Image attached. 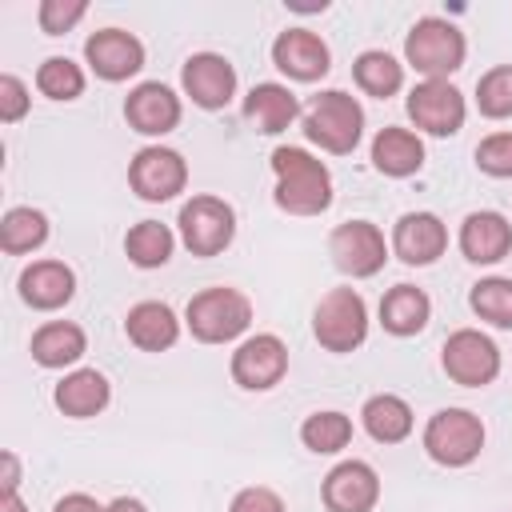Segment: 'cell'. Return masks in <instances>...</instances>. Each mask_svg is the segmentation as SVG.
I'll return each instance as SVG.
<instances>
[{
  "instance_id": "obj_1",
  "label": "cell",
  "mask_w": 512,
  "mask_h": 512,
  "mask_svg": "<svg viewBox=\"0 0 512 512\" xmlns=\"http://www.w3.org/2000/svg\"><path fill=\"white\" fill-rule=\"evenodd\" d=\"M272 172H276V204L284 212L316 216L332 204V176L304 148H276L272 152Z\"/></svg>"
},
{
  "instance_id": "obj_2",
  "label": "cell",
  "mask_w": 512,
  "mask_h": 512,
  "mask_svg": "<svg viewBox=\"0 0 512 512\" xmlns=\"http://www.w3.org/2000/svg\"><path fill=\"white\" fill-rule=\"evenodd\" d=\"M360 128H364V112H360V104H356L348 92H340V88L320 92V96L308 104V112H304V132H308V140H316L324 152H336V156H344V152L356 148Z\"/></svg>"
},
{
  "instance_id": "obj_3",
  "label": "cell",
  "mask_w": 512,
  "mask_h": 512,
  "mask_svg": "<svg viewBox=\"0 0 512 512\" xmlns=\"http://www.w3.org/2000/svg\"><path fill=\"white\" fill-rule=\"evenodd\" d=\"M404 52L416 72H424L428 80H444L448 72H456L464 64V36L456 24H448L440 16H424L412 24Z\"/></svg>"
},
{
  "instance_id": "obj_4",
  "label": "cell",
  "mask_w": 512,
  "mask_h": 512,
  "mask_svg": "<svg viewBox=\"0 0 512 512\" xmlns=\"http://www.w3.org/2000/svg\"><path fill=\"white\" fill-rule=\"evenodd\" d=\"M248 320H252V304L236 288H208L188 300V328L204 344H224L240 336Z\"/></svg>"
},
{
  "instance_id": "obj_5",
  "label": "cell",
  "mask_w": 512,
  "mask_h": 512,
  "mask_svg": "<svg viewBox=\"0 0 512 512\" xmlns=\"http://www.w3.org/2000/svg\"><path fill=\"white\" fill-rule=\"evenodd\" d=\"M312 332L328 352H352L356 344H364V336H368L364 296L352 288H332L328 296H320L316 316H312Z\"/></svg>"
},
{
  "instance_id": "obj_6",
  "label": "cell",
  "mask_w": 512,
  "mask_h": 512,
  "mask_svg": "<svg viewBox=\"0 0 512 512\" xmlns=\"http://www.w3.org/2000/svg\"><path fill=\"white\" fill-rule=\"evenodd\" d=\"M424 448L436 464L460 468L480 456L484 448V424L468 408H440L424 428Z\"/></svg>"
},
{
  "instance_id": "obj_7",
  "label": "cell",
  "mask_w": 512,
  "mask_h": 512,
  "mask_svg": "<svg viewBox=\"0 0 512 512\" xmlns=\"http://www.w3.org/2000/svg\"><path fill=\"white\" fill-rule=\"evenodd\" d=\"M236 232V216L224 200L216 196H192L180 208V236L192 248V256H216L232 244Z\"/></svg>"
},
{
  "instance_id": "obj_8",
  "label": "cell",
  "mask_w": 512,
  "mask_h": 512,
  "mask_svg": "<svg viewBox=\"0 0 512 512\" xmlns=\"http://www.w3.org/2000/svg\"><path fill=\"white\" fill-rule=\"evenodd\" d=\"M444 372L464 388H484L500 372V352L484 332L460 328L444 340Z\"/></svg>"
},
{
  "instance_id": "obj_9",
  "label": "cell",
  "mask_w": 512,
  "mask_h": 512,
  "mask_svg": "<svg viewBox=\"0 0 512 512\" xmlns=\"http://www.w3.org/2000/svg\"><path fill=\"white\" fill-rule=\"evenodd\" d=\"M328 252H332V264H336L340 272H348V276H372V272L384 268V256H388L380 228L368 224V220H348V224H340V228L328 236Z\"/></svg>"
},
{
  "instance_id": "obj_10",
  "label": "cell",
  "mask_w": 512,
  "mask_h": 512,
  "mask_svg": "<svg viewBox=\"0 0 512 512\" xmlns=\"http://www.w3.org/2000/svg\"><path fill=\"white\" fill-rule=\"evenodd\" d=\"M408 116L432 136H452L464 124V96L448 80H424L408 92Z\"/></svg>"
},
{
  "instance_id": "obj_11",
  "label": "cell",
  "mask_w": 512,
  "mask_h": 512,
  "mask_svg": "<svg viewBox=\"0 0 512 512\" xmlns=\"http://www.w3.org/2000/svg\"><path fill=\"white\" fill-rule=\"evenodd\" d=\"M288 372V348L280 344V336H248L236 352H232V376L240 388L264 392L272 384H280V376Z\"/></svg>"
},
{
  "instance_id": "obj_12",
  "label": "cell",
  "mask_w": 512,
  "mask_h": 512,
  "mask_svg": "<svg viewBox=\"0 0 512 512\" xmlns=\"http://www.w3.org/2000/svg\"><path fill=\"white\" fill-rule=\"evenodd\" d=\"M128 180L144 200H172L184 188L188 168H184V156L172 148H144V152H136Z\"/></svg>"
},
{
  "instance_id": "obj_13",
  "label": "cell",
  "mask_w": 512,
  "mask_h": 512,
  "mask_svg": "<svg viewBox=\"0 0 512 512\" xmlns=\"http://www.w3.org/2000/svg\"><path fill=\"white\" fill-rule=\"evenodd\" d=\"M84 56H88V64H92L96 76H104V80H128L144 64V44L132 32H124V28H104L96 36H88Z\"/></svg>"
},
{
  "instance_id": "obj_14",
  "label": "cell",
  "mask_w": 512,
  "mask_h": 512,
  "mask_svg": "<svg viewBox=\"0 0 512 512\" xmlns=\"http://www.w3.org/2000/svg\"><path fill=\"white\" fill-rule=\"evenodd\" d=\"M380 496V480L364 460H344L324 476L328 512H368Z\"/></svg>"
},
{
  "instance_id": "obj_15",
  "label": "cell",
  "mask_w": 512,
  "mask_h": 512,
  "mask_svg": "<svg viewBox=\"0 0 512 512\" xmlns=\"http://www.w3.org/2000/svg\"><path fill=\"white\" fill-rule=\"evenodd\" d=\"M124 116H128V124H132L136 132H144V136H164V132H172V128L180 124V100H176L164 84L148 80V84H136V88L128 92Z\"/></svg>"
},
{
  "instance_id": "obj_16",
  "label": "cell",
  "mask_w": 512,
  "mask_h": 512,
  "mask_svg": "<svg viewBox=\"0 0 512 512\" xmlns=\"http://www.w3.org/2000/svg\"><path fill=\"white\" fill-rule=\"evenodd\" d=\"M272 60L280 72L296 80H320L328 72V44L308 28H288L272 44Z\"/></svg>"
},
{
  "instance_id": "obj_17",
  "label": "cell",
  "mask_w": 512,
  "mask_h": 512,
  "mask_svg": "<svg viewBox=\"0 0 512 512\" xmlns=\"http://www.w3.org/2000/svg\"><path fill=\"white\" fill-rule=\"evenodd\" d=\"M184 92L200 104V108H224L236 92V72L224 56L216 52H200L184 64Z\"/></svg>"
},
{
  "instance_id": "obj_18",
  "label": "cell",
  "mask_w": 512,
  "mask_h": 512,
  "mask_svg": "<svg viewBox=\"0 0 512 512\" xmlns=\"http://www.w3.org/2000/svg\"><path fill=\"white\" fill-rule=\"evenodd\" d=\"M392 248H396V256L404 264H432L448 248V232H444L440 216H432V212H408V216L396 220Z\"/></svg>"
},
{
  "instance_id": "obj_19",
  "label": "cell",
  "mask_w": 512,
  "mask_h": 512,
  "mask_svg": "<svg viewBox=\"0 0 512 512\" xmlns=\"http://www.w3.org/2000/svg\"><path fill=\"white\" fill-rule=\"evenodd\" d=\"M512 248V224L500 212H472L460 228V252L472 264H496Z\"/></svg>"
},
{
  "instance_id": "obj_20",
  "label": "cell",
  "mask_w": 512,
  "mask_h": 512,
  "mask_svg": "<svg viewBox=\"0 0 512 512\" xmlns=\"http://www.w3.org/2000/svg\"><path fill=\"white\" fill-rule=\"evenodd\" d=\"M72 292H76V276L60 260H36L20 272V296L32 308H60L72 300Z\"/></svg>"
},
{
  "instance_id": "obj_21",
  "label": "cell",
  "mask_w": 512,
  "mask_h": 512,
  "mask_svg": "<svg viewBox=\"0 0 512 512\" xmlns=\"http://www.w3.org/2000/svg\"><path fill=\"white\" fill-rule=\"evenodd\" d=\"M124 332H128V340H132L136 348H144V352H164V348L176 344L180 324H176V316H172L168 304L144 300V304H136V308L128 312Z\"/></svg>"
},
{
  "instance_id": "obj_22",
  "label": "cell",
  "mask_w": 512,
  "mask_h": 512,
  "mask_svg": "<svg viewBox=\"0 0 512 512\" xmlns=\"http://www.w3.org/2000/svg\"><path fill=\"white\" fill-rule=\"evenodd\" d=\"M296 112H300V104H296V96H292L284 84H256V88L248 92V100H244L248 124H252L256 132H264V136L284 132V128L296 120Z\"/></svg>"
},
{
  "instance_id": "obj_23",
  "label": "cell",
  "mask_w": 512,
  "mask_h": 512,
  "mask_svg": "<svg viewBox=\"0 0 512 512\" xmlns=\"http://www.w3.org/2000/svg\"><path fill=\"white\" fill-rule=\"evenodd\" d=\"M372 164L384 172V176H412L420 164H424V144L416 132L408 128H384L376 140H372Z\"/></svg>"
},
{
  "instance_id": "obj_24",
  "label": "cell",
  "mask_w": 512,
  "mask_h": 512,
  "mask_svg": "<svg viewBox=\"0 0 512 512\" xmlns=\"http://www.w3.org/2000/svg\"><path fill=\"white\" fill-rule=\"evenodd\" d=\"M108 404V380L96 368H80L56 384V408L64 416H96Z\"/></svg>"
},
{
  "instance_id": "obj_25",
  "label": "cell",
  "mask_w": 512,
  "mask_h": 512,
  "mask_svg": "<svg viewBox=\"0 0 512 512\" xmlns=\"http://www.w3.org/2000/svg\"><path fill=\"white\" fill-rule=\"evenodd\" d=\"M428 312H432V304H428V296H424L416 284H396V288L380 300V320H384V328L396 332V336L420 332V328L428 324Z\"/></svg>"
},
{
  "instance_id": "obj_26",
  "label": "cell",
  "mask_w": 512,
  "mask_h": 512,
  "mask_svg": "<svg viewBox=\"0 0 512 512\" xmlns=\"http://www.w3.org/2000/svg\"><path fill=\"white\" fill-rule=\"evenodd\" d=\"M32 356L44 364V368H64V364H76L84 356V332L68 320H52L44 324L36 336H32Z\"/></svg>"
},
{
  "instance_id": "obj_27",
  "label": "cell",
  "mask_w": 512,
  "mask_h": 512,
  "mask_svg": "<svg viewBox=\"0 0 512 512\" xmlns=\"http://www.w3.org/2000/svg\"><path fill=\"white\" fill-rule=\"evenodd\" d=\"M360 416H364L368 436L380 440V444H396V440H404V436L412 432V408H408L400 396H392V392L372 396Z\"/></svg>"
},
{
  "instance_id": "obj_28",
  "label": "cell",
  "mask_w": 512,
  "mask_h": 512,
  "mask_svg": "<svg viewBox=\"0 0 512 512\" xmlns=\"http://www.w3.org/2000/svg\"><path fill=\"white\" fill-rule=\"evenodd\" d=\"M124 248H128L132 264H140V268H160V264H168V256H172V232H168L160 220H140V224L128 232Z\"/></svg>"
},
{
  "instance_id": "obj_29",
  "label": "cell",
  "mask_w": 512,
  "mask_h": 512,
  "mask_svg": "<svg viewBox=\"0 0 512 512\" xmlns=\"http://www.w3.org/2000/svg\"><path fill=\"white\" fill-rule=\"evenodd\" d=\"M44 236H48V220L36 208H12L4 216V224H0L4 252H32V248L44 244Z\"/></svg>"
},
{
  "instance_id": "obj_30",
  "label": "cell",
  "mask_w": 512,
  "mask_h": 512,
  "mask_svg": "<svg viewBox=\"0 0 512 512\" xmlns=\"http://www.w3.org/2000/svg\"><path fill=\"white\" fill-rule=\"evenodd\" d=\"M300 440L312 448V452H340L348 440H352V420L344 412H312L300 428Z\"/></svg>"
},
{
  "instance_id": "obj_31",
  "label": "cell",
  "mask_w": 512,
  "mask_h": 512,
  "mask_svg": "<svg viewBox=\"0 0 512 512\" xmlns=\"http://www.w3.org/2000/svg\"><path fill=\"white\" fill-rule=\"evenodd\" d=\"M356 84L368 92V96H392L400 84H404V68L388 56V52H364L356 60Z\"/></svg>"
},
{
  "instance_id": "obj_32",
  "label": "cell",
  "mask_w": 512,
  "mask_h": 512,
  "mask_svg": "<svg viewBox=\"0 0 512 512\" xmlns=\"http://www.w3.org/2000/svg\"><path fill=\"white\" fill-rule=\"evenodd\" d=\"M472 312L496 328H512V280L488 276L472 288Z\"/></svg>"
},
{
  "instance_id": "obj_33",
  "label": "cell",
  "mask_w": 512,
  "mask_h": 512,
  "mask_svg": "<svg viewBox=\"0 0 512 512\" xmlns=\"http://www.w3.org/2000/svg\"><path fill=\"white\" fill-rule=\"evenodd\" d=\"M36 88L52 100H76L84 92V72L68 56H48L36 72Z\"/></svg>"
},
{
  "instance_id": "obj_34",
  "label": "cell",
  "mask_w": 512,
  "mask_h": 512,
  "mask_svg": "<svg viewBox=\"0 0 512 512\" xmlns=\"http://www.w3.org/2000/svg\"><path fill=\"white\" fill-rule=\"evenodd\" d=\"M476 104L484 116H512V64H500L480 76L476 84Z\"/></svg>"
},
{
  "instance_id": "obj_35",
  "label": "cell",
  "mask_w": 512,
  "mask_h": 512,
  "mask_svg": "<svg viewBox=\"0 0 512 512\" xmlns=\"http://www.w3.org/2000/svg\"><path fill=\"white\" fill-rule=\"evenodd\" d=\"M476 164L488 176H512V132H492L476 148Z\"/></svg>"
},
{
  "instance_id": "obj_36",
  "label": "cell",
  "mask_w": 512,
  "mask_h": 512,
  "mask_svg": "<svg viewBox=\"0 0 512 512\" xmlns=\"http://www.w3.org/2000/svg\"><path fill=\"white\" fill-rule=\"evenodd\" d=\"M80 16H84V0H44V4H40V28H44L48 36L68 32Z\"/></svg>"
},
{
  "instance_id": "obj_37",
  "label": "cell",
  "mask_w": 512,
  "mask_h": 512,
  "mask_svg": "<svg viewBox=\"0 0 512 512\" xmlns=\"http://www.w3.org/2000/svg\"><path fill=\"white\" fill-rule=\"evenodd\" d=\"M28 112V88L16 76H0V120L12 124Z\"/></svg>"
},
{
  "instance_id": "obj_38",
  "label": "cell",
  "mask_w": 512,
  "mask_h": 512,
  "mask_svg": "<svg viewBox=\"0 0 512 512\" xmlns=\"http://www.w3.org/2000/svg\"><path fill=\"white\" fill-rule=\"evenodd\" d=\"M228 512H284V500L272 488H244V492H236Z\"/></svg>"
},
{
  "instance_id": "obj_39",
  "label": "cell",
  "mask_w": 512,
  "mask_h": 512,
  "mask_svg": "<svg viewBox=\"0 0 512 512\" xmlns=\"http://www.w3.org/2000/svg\"><path fill=\"white\" fill-rule=\"evenodd\" d=\"M52 512H104V508H100L92 496H84V492H72V496H64V500H60Z\"/></svg>"
},
{
  "instance_id": "obj_40",
  "label": "cell",
  "mask_w": 512,
  "mask_h": 512,
  "mask_svg": "<svg viewBox=\"0 0 512 512\" xmlns=\"http://www.w3.org/2000/svg\"><path fill=\"white\" fill-rule=\"evenodd\" d=\"M16 484H20V468H16V456H12V452H4V496H8V492H16Z\"/></svg>"
},
{
  "instance_id": "obj_41",
  "label": "cell",
  "mask_w": 512,
  "mask_h": 512,
  "mask_svg": "<svg viewBox=\"0 0 512 512\" xmlns=\"http://www.w3.org/2000/svg\"><path fill=\"white\" fill-rule=\"evenodd\" d=\"M104 512H148L140 500H132V496H120V500H112Z\"/></svg>"
},
{
  "instance_id": "obj_42",
  "label": "cell",
  "mask_w": 512,
  "mask_h": 512,
  "mask_svg": "<svg viewBox=\"0 0 512 512\" xmlns=\"http://www.w3.org/2000/svg\"><path fill=\"white\" fill-rule=\"evenodd\" d=\"M0 512H24L20 496H16V492H8V496H4V504H0Z\"/></svg>"
}]
</instances>
